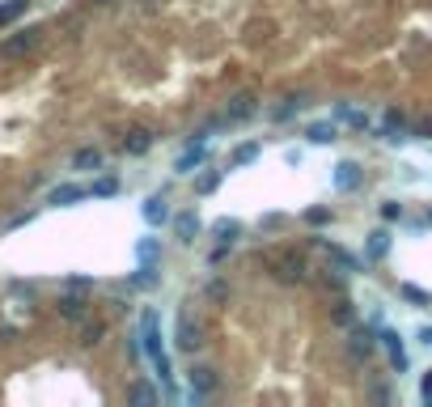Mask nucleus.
<instances>
[{
    "label": "nucleus",
    "instance_id": "1",
    "mask_svg": "<svg viewBox=\"0 0 432 407\" xmlns=\"http://www.w3.org/2000/svg\"><path fill=\"white\" fill-rule=\"evenodd\" d=\"M85 195H89V187H81V183H59V187L47 195V204L68 208V204H76V200H85Z\"/></svg>",
    "mask_w": 432,
    "mask_h": 407
},
{
    "label": "nucleus",
    "instance_id": "2",
    "mask_svg": "<svg viewBox=\"0 0 432 407\" xmlns=\"http://www.w3.org/2000/svg\"><path fill=\"white\" fill-rule=\"evenodd\" d=\"M216 391V369H191V399L204 403Z\"/></svg>",
    "mask_w": 432,
    "mask_h": 407
},
{
    "label": "nucleus",
    "instance_id": "3",
    "mask_svg": "<svg viewBox=\"0 0 432 407\" xmlns=\"http://www.w3.org/2000/svg\"><path fill=\"white\" fill-rule=\"evenodd\" d=\"M361 178H365V170H361L356 161H339V166H335V187H339V191H356Z\"/></svg>",
    "mask_w": 432,
    "mask_h": 407
},
{
    "label": "nucleus",
    "instance_id": "4",
    "mask_svg": "<svg viewBox=\"0 0 432 407\" xmlns=\"http://www.w3.org/2000/svg\"><path fill=\"white\" fill-rule=\"evenodd\" d=\"M140 212H144V221L157 229V225H165V221H170V200H165V195H148Z\"/></svg>",
    "mask_w": 432,
    "mask_h": 407
},
{
    "label": "nucleus",
    "instance_id": "5",
    "mask_svg": "<svg viewBox=\"0 0 432 407\" xmlns=\"http://www.w3.org/2000/svg\"><path fill=\"white\" fill-rule=\"evenodd\" d=\"M174 344H178L182 352H195V344H199V331H195L191 314H178V331H174Z\"/></svg>",
    "mask_w": 432,
    "mask_h": 407
},
{
    "label": "nucleus",
    "instance_id": "6",
    "mask_svg": "<svg viewBox=\"0 0 432 407\" xmlns=\"http://www.w3.org/2000/svg\"><path fill=\"white\" fill-rule=\"evenodd\" d=\"M204 153H208V140H199V144H191L178 161H174V170L178 174H195V166H204Z\"/></svg>",
    "mask_w": 432,
    "mask_h": 407
},
{
    "label": "nucleus",
    "instance_id": "7",
    "mask_svg": "<svg viewBox=\"0 0 432 407\" xmlns=\"http://www.w3.org/2000/svg\"><path fill=\"white\" fill-rule=\"evenodd\" d=\"M174 234H178V242H195L199 217H195V212H178V217H174Z\"/></svg>",
    "mask_w": 432,
    "mask_h": 407
},
{
    "label": "nucleus",
    "instance_id": "8",
    "mask_svg": "<svg viewBox=\"0 0 432 407\" xmlns=\"http://www.w3.org/2000/svg\"><path fill=\"white\" fill-rule=\"evenodd\" d=\"M225 115H229V123H242V119H250V115H255V98H250V93H238V98L229 102V110H225Z\"/></svg>",
    "mask_w": 432,
    "mask_h": 407
},
{
    "label": "nucleus",
    "instance_id": "9",
    "mask_svg": "<svg viewBox=\"0 0 432 407\" xmlns=\"http://www.w3.org/2000/svg\"><path fill=\"white\" fill-rule=\"evenodd\" d=\"M259 153H263V144H259V140H246V144H238V149L229 153V166H233V170H238V166H250Z\"/></svg>",
    "mask_w": 432,
    "mask_h": 407
},
{
    "label": "nucleus",
    "instance_id": "10",
    "mask_svg": "<svg viewBox=\"0 0 432 407\" xmlns=\"http://www.w3.org/2000/svg\"><path fill=\"white\" fill-rule=\"evenodd\" d=\"M72 170H102V149H76Z\"/></svg>",
    "mask_w": 432,
    "mask_h": 407
},
{
    "label": "nucleus",
    "instance_id": "11",
    "mask_svg": "<svg viewBox=\"0 0 432 407\" xmlns=\"http://www.w3.org/2000/svg\"><path fill=\"white\" fill-rule=\"evenodd\" d=\"M382 344H386V352H390V365H395V369H407V352H403V340H399L395 331H386V336H382Z\"/></svg>",
    "mask_w": 432,
    "mask_h": 407
},
{
    "label": "nucleus",
    "instance_id": "12",
    "mask_svg": "<svg viewBox=\"0 0 432 407\" xmlns=\"http://www.w3.org/2000/svg\"><path fill=\"white\" fill-rule=\"evenodd\" d=\"M34 42H38V30H21L17 38H8V42H4V51H8V55H25Z\"/></svg>",
    "mask_w": 432,
    "mask_h": 407
},
{
    "label": "nucleus",
    "instance_id": "13",
    "mask_svg": "<svg viewBox=\"0 0 432 407\" xmlns=\"http://www.w3.org/2000/svg\"><path fill=\"white\" fill-rule=\"evenodd\" d=\"M123 149H127L132 157H140V153H148V149H153V136H148L144 127H136V132H132V136L123 140Z\"/></svg>",
    "mask_w": 432,
    "mask_h": 407
},
{
    "label": "nucleus",
    "instance_id": "14",
    "mask_svg": "<svg viewBox=\"0 0 432 407\" xmlns=\"http://www.w3.org/2000/svg\"><path fill=\"white\" fill-rule=\"evenodd\" d=\"M59 314L72 319V323H81L85 319V297H59Z\"/></svg>",
    "mask_w": 432,
    "mask_h": 407
},
{
    "label": "nucleus",
    "instance_id": "15",
    "mask_svg": "<svg viewBox=\"0 0 432 407\" xmlns=\"http://www.w3.org/2000/svg\"><path fill=\"white\" fill-rule=\"evenodd\" d=\"M369 255H373V259H386V255H390V234H386V229L369 234Z\"/></svg>",
    "mask_w": 432,
    "mask_h": 407
},
{
    "label": "nucleus",
    "instance_id": "16",
    "mask_svg": "<svg viewBox=\"0 0 432 407\" xmlns=\"http://www.w3.org/2000/svg\"><path fill=\"white\" fill-rule=\"evenodd\" d=\"M327 255H331V259H335L344 272H356V268H361V263H356V255H352V251H344V246H335V242L327 246Z\"/></svg>",
    "mask_w": 432,
    "mask_h": 407
},
{
    "label": "nucleus",
    "instance_id": "17",
    "mask_svg": "<svg viewBox=\"0 0 432 407\" xmlns=\"http://www.w3.org/2000/svg\"><path fill=\"white\" fill-rule=\"evenodd\" d=\"M25 8H30V0H4V4H0V25L17 21V17H21Z\"/></svg>",
    "mask_w": 432,
    "mask_h": 407
},
{
    "label": "nucleus",
    "instance_id": "18",
    "mask_svg": "<svg viewBox=\"0 0 432 407\" xmlns=\"http://www.w3.org/2000/svg\"><path fill=\"white\" fill-rule=\"evenodd\" d=\"M216 187H221V174H216V170H208V174L195 178V191H199V195H212Z\"/></svg>",
    "mask_w": 432,
    "mask_h": 407
},
{
    "label": "nucleus",
    "instance_id": "19",
    "mask_svg": "<svg viewBox=\"0 0 432 407\" xmlns=\"http://www.w3.org/2000/svg\"><path fill=\"white\" fill-rule=\"evenodd\" d=\"M212 234H216L221 242H233V238L242 234V225H238V221H216V225H212Z\"/></svg>",
    "mask_w": 432,
    "mask_h": 407
},
{
    "label": "nucleus",
    "instance_id": "20",
    "mask_svg": "<svg viewBox=\"0 0 432 407\" xmlns=\"http://www.w3.org/2000/svg\"><path fill=\"white\" fill-rule=\"evenodd\" d=\"M407 132V119L399 110H386V136H403Z\"/></svg>",
    "mask_w": 432,
    "mask_h": 407
},
{
    "label": "nucleus",
    "instance_id": "21",
    "mask_svg": "<svg viewBox=\"0 0 432 407\" xmlns=\"http://www.w3.org/2000/svg\"><path fill=\"white\" fill-rule=\"evenodd\" d=\"M310 140H314V144L335 140V123H314V127H310Z\"/></svg>",
    "mask_w": 432,
    "mask_h": 407
},
{
    "label": "nucleus",
    "instance_id": "22",
    "mask_svg": "<svg viewBox=\"0 0 432 407\" xmlns=\"http://www.w3.org/2000/svg\"><path fill=\"white\" fill-rule=\"evenodd\" d=\"M89 195H102V200H106V195H119V178H98V183L89 187Z\"/></svg>",
    "mask_w": 432,
    "mask_h": 407
},
{
    "label": "nucleus",
    "instance_id": "23",
    "mask_svg": "<svg viewBox=\"0 0 432 407\" xmlns=\"http://www.w3.org/2000/svg\"><path fill=\"white\" fill-rule=\"evenodd\" d=\"M136 255H140V263H153V259H157L161 251H157V242H153V238H144V242L136 246Z\"/></svg>",
    "mask_w": 432,
    "mask_h": 407
},
{
    "label": "nucleus",
    "instance_id": "24",
    "mask_svg": "<svg viewBox=\"0 0 432 407\" xmlns=\"http://www.w3.org/2000/svg\"><path fill=\"white\" fill-rule=\"evenodd\" d=\"M399 293H403L407 302H416V306H428V293H424V289H416V285H403Z\"/></svg>",
    "mask_w": 432,
    "mask_h": 407
},
{
    "label": "nucleus",
    "instance_id": "25",
    "mask_svg": "<svg viewBox=\"0 0 432 407\" xmlns=\"http://www.w3.org/2000/svg\"><path fill=\"white\" fill-rule=\"evenodd\" d=\"M132 399H140V403H157V391L144 386V382H136V386H132Z\"/></svg>",
    "mask_w": 432,
    "mask_h": 407
},
{
    "label": "nucleus",
    "instance_id": "26",
    "mask_svg": "<svg viewBox=\"0 0 432 407\" xmlns=\"http://www.w3.org/2000/svg\"><path fill=\"white\" fill-rule=\"evenodd\" d=\"M153 369H157V378H161V382H170V378H174V374H170V357H165V352H161V357H153Z\"/></svg>",
    "mask_w": 432,
    "mask_h": 407
},
{
    "label": "nucleus",
    "instance_id": "27",
    "mask_svg": "<svg viewBox=\"0 0 432 407\" xmlns=\"http://www.w3.org/2000/svg\"><path fill=\"white\" fill-rule=\"evenodd\" d=\"M399 217H403V204L386 200V204H382V221H399Z\"/></svg>",
    "mask_w": 432,
    "mask_h": 407
},
{
    "label": "nucleus",
    "instance_id": "28",
    "mask_svg": "<svg viewBox=\"0 0 432 407\" xmlns=\"http://www.w3.org/2000/svg\"><path fill=\"white\" fill-rule=\"evenodd\" d=\"M132 285H136V289H148V285H153V268L144 263V268H140V272L132 276Z\"/></svg>",
    "mask_w": 432,
    "mask_h": 407
},
{
    "label": "nucleus",
    "instance_id": "29",
    "mask_svg": "<svg viewBox=\"0 0 432 407\" xmlns=\"http://www.w3.org/2000/svg\"><path fill=\"white\" fill-rule=\"evenodd\" d=\"M305 221H310V225H327V221H331V212H327V208H310V212H305Z\"/></svg>",
    "mask_w": 432,
    "mask_h": 407
},
{
    "label": "nucleus",
    "instance_id": "30",
    "mask_svg": "<svg viewBox=\"0 0 432 407\" xmlns=\"http://www.w3.org/2000/svg\"><path fill=\"white\" fill-rule=\"evenodd\" d=\"M344 119H348L352 127H369V115H361V110H344Z\"/></svg>",
    "mask_w": 432,
    "mask_h": 407
},
{
    "label": "nucleus",
    "instance_id": "31",
    "mask_svg": "<svg viewBox=\"0 0 432 407\" xmlns=\"http://www.w3.org/2000/svg\"><path fill=\"white\" fill-rule=\"evenodd\" d=\"M102 340V323H93V327H85V344H98Z\"/></svg>",
    "mask_w": 432,
    "mask_h": 407
},
{
    "label": "nucleus",
    "instance_id": "32",
    "mask_svg": "<svg viewBox=\"0 0 432 407\" xmlns=\"http://www.w3.org/2000/svg\"><path fill=\"white\" fill-rule=\"evenodd\" d=\"M420 399L432 403V374H424V382H420Z\"/></svg>",
    "mask_w": 432,
    "mask_h": 407
},
{
    "label": "nucleus",
    "instance_id": "33",
    "mask_svg": "<svg viewBox=\"0 0 432 407\" xmlns=\"http://www.w3.org/2000/svg\"><path fill=\"white\" fill-rule=\"evenodd\" d=\"M68 289H76V293H85V289H89V280H85V276H72V280H68Z\"/></svg>",
    "mask_w": 432,
    "mask_h": 407
},
{
    "label": "nucleus",
    "instance_id": "34",
    "mask_svg": "<svg viewBox=\"0 0 432 407\" xmlns=\"http://www.w3.org/2000/svg\"><path fill=\"white\" fill-rule=\"evenodd\" d=\"M420 340H424V344H432V327H424V331H420Z\"/></svg>",
    "mask_w": 432,
    "mask_h": 407
},
{
    "label": "nucleus",
    "instance_id": "35",
    "mask_svg": "<svg viewBox=\"0 0 432 407\" xmlns=\"http://www.w3.org/2000/svg\"><path fill=\"white\" fill-rule=\"evenodd\" d=\"M428 225H432V208H428Z\"/></svg>",
    "mask_w": 432,
    "mask_h": 407
}]
</instances>
